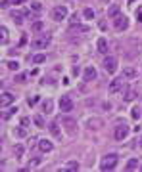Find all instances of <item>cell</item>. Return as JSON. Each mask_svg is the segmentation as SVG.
<instances>
[{"instance_id":"1","label":"cell","mask_w":142,"mask_h":172,"mask_svg":"<svg viewBox=\"0 0 142 172\" xmlns=\"http://www.w3.org/2000/svg\"><path fill=\"white\" fill-rule=\"evenodd\" d=\"M119 163V157L115 153H109V155H104L102 157V163H100V168L102 170H113Z\"/></svg>"},{"instance_id":"2","label":"cell","mask_w":142,"mask_h":172,"mask_svg":"<svg viewBox=\"0 0 142 172\" xmlns=\"http://www.w3.org/2000/svg\"><path fill=\"white\" fill-rule=\"evenodd\" d=\"M67 15H69L67 6H54V10H52V19L54 21H63Z\"/></svg>"},{"instance_id":"3","label":"cell","mask_w":142,"mask_h":172,"mask_svg":"<svg viewBox=\"0 0 142 172\" xmlns=\"http://www.w3.org/2000/svg\"><path fill=\"white\" fill-rule=\"evenodd\" d=\"M48 44H50V36L48 35H42V36H39V38L31 40V48H35V50H44Z\"/></svg>"},{"instance_id":"4","label":"cell","mask_w":142,"mask_h":172,"mask_svg":"<svg viewBox=\"0 0 142 172\" xmlns=\"http://www.w3.org/2000/svg\"><path fill=\"white\" fill-rule=\"evenodd\" d=\"M117 57L115 56H108L106 59H104V71L106 73H109V75H113V73L117 71Z\"/></svg>"},{"instance_id":"5","label":"cell","mask_w":142,"mask_h":172,"mask_svg":"<svg viewBox=\"0 0 142 172\" xmlns=\"http://www.w3.org/2000/svg\"><path fill=\"white\" fill-rule=\"evenodd\" d=\"M62 124L66 126V132L69 134V136H73V134L77 132V121H75V119H71V117H63V119H62Z\"/></svg>"},{"instance_id":"6","label":"cell","mask_w":142,"mask_h":172,"mask_svg":"<svg viewBox=\"0 0 142 172\" xmlns=\"http://www.w3.org/2000/svg\"><path fill=\"white\" fill-rule=\"evenodd\" d=\"M58 105H60V109H62V113L73 111V100H71L69 96H62V98H60V101H58Z\"/></svg>"},{"instance_id":"7","label":"cell","mask_w":142,"mask_h":172,"mask_svg":"<svg viewBox=\"0 0 142 172\" xmlns=\"http://www.w3.org/2000/svg\"><path fill=\"white\" fill-rule=\"evenodd\" d=\"M129 132H131V128H129L127 124H121V126H117V128H115V132H113V138H115V140H119V142H123L125 138L129 136Z\"/></svg>"},{"instance_id":"8","label":"cell","mask_w":142,"mask_h":172,"mask_svg":"<svg viewBox=\"0 0 142 172\" xmlns=\"http://www.w3.org/2000/svg\"><path fill=\"white\" fill-rule=\"evenodd\" d=\"M15 101V96L12 92H2V96H0V107L6 109L8 105H12Z\"/></svg>"},{"instance_id":"9","label":"cell","mask_w":142,"mask_h":172,"mask_svg":"<svg viewBox=\"0 0 142 172\" xmlns=\"http://www.w3.org/2000/svg\"><path fill=\"white\" fill-rule=\"evenodd\" d=\"M113 27H115L117 31H125V29L129 27V19L125 17V15H117V17H113Z\"/></svg>"},{"instance_id":"10","label":"cell","mask_w":142,"mask_h":172,"mask_svg":"<svg viewBox=\"0 0 142 172\" xmlns=\"http://www.w3.org/2000/svg\"><path fill=\"white\" fill-rule=\"evenodd\" d=\"M96 77H98V73H96V69L92 67V65H88V67H84V73H83V79L87 80V82H90V80H94Z\"/></svg>"},{"instance_id":"11","label":"cell","mask_w":142,"mask_h":172,"mask_svg":"<svg viewBox=\"0 0 142 172\" xmlns=\"http://www.w3.org/2000/svg\"><path fill=\"white\" fill-rule=\"evenodd\" d=\"M39 149L42 151V153H50V151L54 149V143L50 140H39Z\"/></svg>"},{"instance_id":"12","label":"cell","mask_w":142,"mask_h":172,"mask_svg":"<svg viewBox=\"0 0 142 172\" xmlns=\"http://www.w3.org/2000/svg\"><path fill=\"white\" fill-rule=\"evenodd\" d=\"M119 90H123V80H121V79H115V80L109 82V92H111V94L119 92Z\"/></svg>"},{"instance_id":"13","label":"cell","mask_w":142,"mask_h":172,"mask_svg":"<svg viewBox=\"0 0 142 172\" xmlns=\"http://www.w3.org/2000/svg\"><path fill=\"white\" fill-rule=\"evenodd\" d=\"M96 48H98L100 54H108V40L104 38V36H100L98 42H96Z\"/></svg>"},{"instance_id":"14","label":"cell","mask_w":142,"mask_h":172,"mask_svg":"<svg viewBox=\"0 0 142 172\" xmlns=\"http://www.w3.org/2000/svg\"><path fill=\"white\" fill-rule=\"evenodd\" d=\"M119 14H121V8L117 6V4H111V6L108 8V17H117Z\"/></svg>"},{"instance_id":"15","label":"cell","mask_w":142,"mask_h":172,"mask_svg":"<svg viewBox=\"0 0 142 172\" xmlns=\"http://www.w3.org/2000/svg\"><path fill=\"white\" fill-rule=\"evenodd\" d=\"M14 153H15V159H17V161H21L23 155H25V147H23L21 143H17V145L14 147Z\"/></svg>"},{"instance_id":"16","label":"cell","mask_w":142,"mask_h":172,"mask_svg":"<svg viewBox=\"0 0 142 172\" xmlns=\"http://www.w3.org/2000/svg\"><path fill=\"white\" fill-rule=\"evenodd\" d=\"M48 130H50V134H52L54 138H60V136H62V132H60V128H58V122H50Z\"/></svg>"},{"instance_id":"17","label":"cell","mask_w":142,"mask_h":172,"mask_svg":"<svg viewBox=\"0 0 142 172\" xmlns=\"http://www.w3.org/2000/svg\"><path fill=\"white\" fill-rule=\"evenodd\" d=\"M123 77H125V79H135V77H136V69L135 67H125L123 69Z\"/></svg>"},{"instance_id":"18","label":"cell","mask_w":142,"mask_h":172,"mask_svg":"<svg viewBox=\"0 0 142 172\" xmlns=\"http://www.w3.org/2000/svg\"><path fill=\"white\" fill-rule=\"evenodd\" d=\"M125 101H133L136 98V90H131V88H125V94H123Z\"/></svg>"},{"instance_id":"19","label":"cell","mask_w":142,"mask_h":172,"mask_svg":"<svg viewBox=\"0 0 142 172\" xmlns=\"http://www.w3.org/2000/svg\"><path fill=\"white\" fill-rule=\"evenodd\" d=\"M125 168H127V170H135V168H138V159H129V163L125 165Z\"/></svg>"},{"instance_id":"20","label":"cell","mask_w":142,"mask_h":172,"mask_svg":"<svg viewBox=\"0 0 142 172\" xmlns=\"http://www.w3.org/2000/svg\"><path fill=\"white\" fill-rule=\"evenodd\" d=\"M12 136H14V138H25L27 132L23 128H14V130H12Z\"/></svg>"},{"instance_id":"21","label":"cell","mask_w":142,"mask_h":172,"mask_svg":"<svg viewBox=\"0 0 142 172\" xmlns=\"http://www.w3.org/2000/svg\"><path fill=\"white\" fill-rule=\"evenodd\" d=\"M42 109H44V113H52V109H54V103H52V100H46V101H44V103H42Z\"/></svg>"},{"instance_id":"22","label":"cell","mask_w":142,"mask_h":172,"mask_svg":"<svg viewBox=\"0 0 142 172\" xmlns=\"http://www.w3.org/2000/svg\"><path fill=\"white\" fill-rule=\"evenodd\" d=\"M88 126H90L92 130H98L100 126H102V121H98V119H90V121H88Z\"/></svg>"},{"instance_id":"23","label":"cell","mask_w":142,"mask_h":172,"mask_svg":"<svg viewBox=\"0 0 142 172\" xmlns=\"http://www.w3.org/2000/svg\"><path fill=\"white\" fill-rule=\"evenodd\" d=\"M44 61H46V56H44V54H35L33 56V63L39 65V63H44Z\"/></svg>"},{"instance_id":"24","label":"cell","mask_w":142,"mask_h":172,"mask_svg":"<svg viewBox=\"0 0 142 172\" xmlns=\"http://www.w3.org/2000/svg\"><path fill=\"white\" fill-rule=\"evenodd\" d=\"M33 122L39 126V128H44V119L40 117V115H35V117H33Z\"/></svg>"},{"instance_id":"25","label":"cell","mask_w":142,"mask_h":172,"mask_svg":"<svg viewBox=\"0 0 142 172\" xmlns=\"http://www.w3.org/2000/svg\"><path fill=\"white\" fill-rule=\"evenodd\" d=\"M6 67L10 69V71H17V69H19V63H17V61H6Z\"/></svg>"},{"instance_id":"26","label":"cell","mask_w":142,"mask_h":172,"mask_svg":"<svg viewBox=\"0 0 142 172\" xmlns=\"http://www.w3.org/2000/svg\"><path fill=\"white\" fill-rule=\"evenodd\" d=\"M31 29H33L35 33H39V31H42V29H44V23L42 21H35L33 25H31Z\"/></svg>"},{"instance_id":"27","label":"cell","mask_w":142,"mask_h":172,"mask_svg":"<svg viewBox=\"0 0 142 172\" xmlns=\"http://www.w3.org/2000/svg\"><path fill=\"white\" fill-rule=\"evenodd\" d=\"M83 15H84V17H87V19H94V10H92V8H87V10H84L83 12Z\"/></svg>"},{"instance_id":"28","label":"cell","mask_w":142,"mask_h":172,"mask_svg":"<svg viewBox=\"0 0 142 172\" xmlns=\"http://www.w3.org/2000/svg\"><path fill=\"white\" fill-rule=\"evenodd\" d=\"M14 113H17V107L10 109V111H4V115H2V119H4V121H8V119H10V117H12V115H14Z\"/></svg>"},{"instance_id":"29","label":"cell","mask_w":142,"mask_h":172,"mask_svg":"<svg viewBox=\"0 0 142 172\" xmlns=\"http://www.w3.org/2000/svg\"><path fill=\"white\" fill-rule=\"evenodd\" d=\"M140 115H142V113H140V109H138V107H133V111H131V117L135 119V121H138V119H140Z\"/></svg>"},{"instance_id":"30","label":"cell","mask_w":142,"mask_h":172,"mask_svg":"<svg viewBox=\"0 0 142 172\" xmlns=\"http://www.w3.org/2000/svg\"><path fill=\"white\" fill-rule=\"evenodd\" d=\"M0 35H2V42L6 44V42H8V29L2 27V29H0Z\"/></svg>"},{"instance_id":"31","label":"cell","mask_w":142,"mask_h":172,"mask_svg":"<svg viewBox=\"0 0 142 172\" xmlns=\"http://www.w3.org/2000/svg\"><path fill=\"white\" fill-rule=\"evenodd\" d=\"M14 21H15V25H21L23 23V14H14Z\"/></svg>"},{"instance_id":"32","label":"cell","mask_w":142,"mask_h":172,"mask_svg":"<svg viewBox=\"0 0 142 172\" xmlns=\"http://www.w3.org/2000/svg\"><path fill=\"white\" fill-rule=\"evenodd\" d=\"M27 103H29V107H33V105H36V103H39V96H33V98H29V100H27Z\"/></svg>"},{"instance_id":"33","label":"cell","mask_w":142,"mask_h":172,"mask_svg":"<svg viewBox=\"0 0 142 172\" xmlns=\"http://www.w3.org/2000/svg\"><path fill=\"white\" fill-rule=\"evenodd\" d=\"M31 10H33V12H40V10H42V4H40V2H33V4H31Z\"/></svg>"},{"instance_id":"34","label":"cell","mask_w":142,"mask_h":172,"mask_svg":"<svg viewBox=\"0 0 142 172\" xmlns=\"http://www.w3.org/2000/svg\"><path fill=\"white\" fill-rule=\"evenodd\" d=\"M40 163H42V159H40V157H33V161L29 163V166H39Z\"/></svg>"},{"instance_id":"35","label":"cell","mask_w":142,"mask_h":172,"mask_svg":"<svg viewBox=\"0 0 142 172\" xmlns=\"http://www.w3.org/2000/svg\"><path fill=\"white\" fill-rule=\"evenodd\" d=\"M69 23H71L73 27H75V25H79V14H73V15H71V21H69Z\"/></svg>"},{"instance_id":"36","label":"cell","mask_w":142,"mask_h":172,"mask_svg":"<svg viewBox=\"0 0 142 172\" xmlns=\"http://www.w3.org/2000/svg\"><path fill=\"white\" fill-rule=\"evenodd\" d=\"M67 168H69V170H79V163H75V161L67 163Z\"/></svg>"},{"instance_id":"37","label":"cell","mask_w":142,"mask_h":172,"mask_svg":"<svg viewBox=\"0 0 142 172\" xmlns=\"http://www.w3.org/2000/svg\"><path fill=\"white\" fill-rule=\"evenodd\" d=\"M25 79H27V75H17V77H15V80H17V82H23Z\"/></svg>"},{"instance_id":"38","label":"cell","mask_w":142,"mask_h":172,"mask_svg":"<svg viewBox=\"0 0 142 172\" xmlns=\"http://www.w3.org/2000/svg\"><path fill=\"white\" fill-rule=\"evenodd\" d=\"M71 73H73V77H77V75L81 73V69H79V67H73V71H71Z\"/></svg>"},{"instance_id":"39","label":"cell","mask_w":142,"mask_h":172,"mask_svg":"<svg viewBox=\"0 0 142 172\" xmlns=\"http://www.w3.org/2000/svg\"><path fill=\"white\" fill-rule=\"evenodd\" d=\"M27 124H29V119L23 117V119H21V126H27Z\"/></svg>"},{"instance_id":"40","label":"cell","mask_w":142,"mask_h":172,"mask_svg":"<svg viewBox=\"0 0 142 172\" xmlns=\"http://www.w3.org/2000/svg\"><path fill=\"white\" fill-rule=\"evenodd\" d=\"M12 2L15 4V6H19V4H23V2H27V0H12Z\"/></svg>"},{"instance_id":"41","label":"cell","mask_w":142,"mask_h":172,"mask_svg":"<svg viewBox=\"0 0 142 172\" xmlns=\"http://www.w3.org/2000/svg\"><path fill=\"white\" fill-rule=\"evenodd\" d=\"M0 8H8V0H2V2H0Z\"/></svg>"},{"instance_id":"42","label":"cell","mask_w":142,"mask_h":172,"mask_svg":"<svg viewBox=\"0 0 142 172\" xmlns=\"http://www.w3.org/2000/svg\"><path fill=\"white\" fill-rule=\"evenodd\" d=\"M136 19H138V21H142V12H136Z\"/></svg>"},{"instance_id":"43","label":"cell","mask_w":142,"mask_h":172,"mask_svg":"<svg viewBox=\"0 0 142 172\" xmlns=\"http://www.w3.org/2000/svg\"><path fill=\"white\" fill-rule=\"evenodd\" d=\"M140 147H142V138H140Z\"/></svg>"},{"instance_id":"44","label":"cell","mask_w":142,"mask_h":172,"mask_svg":"<svg viewBox=\"0 0 142 172\" xmlns=\"http://www.w3.org/2000/svg\"><path fill=\"white\" fill-rule=\"evenodd\" d=\"M102 2H109V0H102Z\"/></svg>"},{"instance_id":"45","label":"cell","mask_w":142,"mask_h":172,"mask_svg":"<svg viewBox=\"0 0 142 172\" xmlns=\"http://www.w3.org/2000/svg\"><path fill=\"white\" fill-rule=\"evenodd\" d=\"M140 170H142V166H140Z\"/></svg>"}]
</instances>
